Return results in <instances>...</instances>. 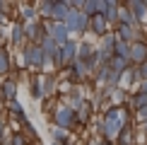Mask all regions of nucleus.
<instances>
[{"label":"nucleus","mask_w":147,"mask_h":145,"mask_svg":"<svg viewBox=\"0 0 147 145\" xmlns=\"http://www.w3.org/2000/svg\"><path fill=\"white\" fill-rule=\"evenodd\" d=\"M113 56H118V58H125V60H128V56H130V44H125V41H118V39H116Z\"/></svg>","instance_id":"nucleus-25"},{"label":"nucleus","mask_w":147,"mask_h":145,"mask_svg":"<svg viewBox=\"0 0 147 145\" xmlns=\"http://www.w3.org/2000/svg\"><path fill=\"white\" fill-rule=\"evenodd\" d=\"M92 109H94V106H92V102H87V99H84L82 104H80V106L75 109V119H77V126H84V123L89 121V116H92Z\"/></svg>","instance_id":"nucleus-18"},{"label":"nucleus","mask_w":147,"mask_h":145,"mask_svg":"<svg viewBox=\"0 0 147 145\" xmlns=\"http://www.w3.org/2000/svg\"><path fill=\"white\" fill-rule=\"evenodd\" d=\"M53 143H60V145H68L70 140H72V136H70V131H63V128H56L53 126Z\"/></svg>","instance_id":"nucleus-24"},{"label":"nucleus","mask_w":147,"mask_h":145,"mask_svg":"<svg viewBox=\"0 0 147 145\" xmlns=\"http://www.w3.org/2000/svg\"><path fill=\"white\" fill-rule=\"evenodd\" d=\"M118 5L121 3H116V0H106V10H104V20L109 22V27H116L118 24Z\"/></svg>","instance_id":"nucleus-17"},{"label":"nucleus","mask_w":147,"mask_h":145,"mask_svg":"<svg viewBox=\"0 0 147 145\" xmlns=\"http://www.w3.org/2000/svg\"><path fill=\"white\" fill-rule=\"evenodd\" d=\"M70 0H53V12H51V22H65V17L70 15Z\"/></svg>","instance_id":"nucleus-10"},{"label":"nucleus","mask_w":147,"mask_h":145,"mask_svg":"<svg viewBox=\"0 0 147 145\" xmlns=\"http://www.w3.org/2000/svg\"><path fill=\"white\" fill-rule=\"evenodd\" d=\"M99 145H116V143H109V140H99Z\"/></svg>","instance_id":"nucleus-30"},{"label":"nucleus","mask_w":147,"mask_h":145,"mask_svg":"<svg viewBox=\"0 0 147 145\" xmlns=\"http://www.w3.org/2000/svg\"><path fill=\"white\" fill-rule=\"evenodd\" d=\"M15 99H17V80L7 75L0 82V102L7 104V102H15Z\"/></svg>","instance_id":"nucleus-6"},{"label":"nucleus","mask_w":147,"mask_h":145,"mask_svg":"<svg viewBox=\"0 0 147 145\" xmlns=\"http://www.w3.org/2000/svg\"><path fill=\"white\" fill-rule=\"evenodd\" d=\"M46 36H51L58 46H63L65 41L72 39L68 27H65V22H46Z\"/></svg>","instance_id":"nucleus-5"},{"label":"nucleus","mask_w":147,"mask_h":145,"mask_svg":"<svg viewBox=\"0 0 147 145\" xmlns=\"http://www.w3.org/2000/svg\"><path fill=\"white\" fill-rule=\"evenodd\" d=\"M41 89H44V102L48 99V97H53V94L58 92V77H56V72H44Z\"/></svg>","instance_id":"nucleus-13"},{"label":"nucleus","mask_w":147,"mask_h":145,"mask_svg":"<svg viewBox=\"0 0 147 145\" xmlns=\"http://www.w3.org/2000/svg\"><path fill=\"white\" fill-rule=\"evenodd\" d=\"M17 7H20V12H17V22L27 24V22L39 20V12H36V5L34 3H20Z\"/></svg>","instance_id":"nucleus-9"},{"label":"nucleus","mask_w":147,"mask_h":145,"mask_svg":"<svg viewBox=\"0 0 147 145\" xmlns=\"http://www.w3.org/2000/svg\"><path fill=\"white\" fill-rule=\"evenodd\" d=\"M24 39L27 44H36L39 46L41 41L46 39V20H34L24 24Z\"/></svg>","instance_id":"nucleus-4"},{"label":"nucleus","mask_w":147,"mask_h":145,"mask_svg":"<svg viewBox=\"0 0 147 145\" xmlns=\"http://www.w3.org/2000/svg\"><path fill=\"white\" fill-rule=\"evenodd\" d=\"M135 68V77H138V82H142V80H147V60L142 65H133Z\"/></svg>","instance_id":"nucleus-28"},{"label":"nucleus","mask_w":147,"mask_h":145,"mask_svg":"<svg viewBox=\"0 0 147 145\" xmlns=\"http://www.w3.org/2000/svg\"><path fill=\"white\" fill-rule=\"evenodd\" d=\"M125 7L133 12V17H135V22L140 24V27L147 22V0H128Z\"/></svg>","instance_id":"nucleus-8"},{"label":"nucleus","mask_w":147,"mask_h":145,"mask_svg":"<svg viewBox=\"0 0 147 145\" xmlns=\"http://www.w3.org/2000/svg\"><path fill=\"white\" fill-rule=\"evenodd\" d=\"M84 12L87 17H94V15H99V7H96V0H82V7H80Z\"/></svg>","instance_id":"nucleus-26"},{"label":"nucleus","mask_w":147,"mask_h":145,"mask_svg":"<svg viewBox=\"0 0 147 145\" xmlns=\"http://www.w3.org/2000/svg\"><path fill=\"white\" fill-rule=\"evenodd\" d=\"M118 24H128V27H140L135 22V17H133V12L125 7V3L118 5Z\"/></svg>","instance_id":"nucleus-20"},{"label":"nucleus","mask_w":147,"mask_h":145,"mask_svg":"<svg viewBox=\"0 0 147 145\" xmlns=\"http://www.w3.org/2000/svg\"><path fill=\"white\" fill-rule=\"evenodd\" d=\"M36 12H39V20H41V17H46V22H51L53 0H41V3H36Z\"/></svg>","instance_id":"nucleus-22"},{"label":"nucleus","mask_w":147,"mask_h":145,"mask_svg":"<svg viewBox=\"0 0 147 145\" xmlns=\"http://www.w3.org/2000/svg\"><path fill=\"white\" fill-rule=\"evenodd\" d=\"M7 133V123H5V119L0 116V140H3V136Z\"/></svg>","instance_id":"nucleus-29"},{"label":"nucleus","mask_w":147,"mask_h":145,"mask_svg":"<svg viewBox=\"0 0 147 145\" xmlns=\"http://www.w3.org/2000/svg\"><path fill=\"white\" fill-rule=\"evenodd\" d=\"M5 109H7V114L17 121V123H24V121H29V119H27V111H24V106H22L17 99H15V102H7V104H5Z\"/></svg>","instance_id":"nucleus-16"},{"label":"nucleus","mask_w":147,"mask_h":145,"mask_svg":"<svg viewBox=\"0 0 147 145\" xmlns=\"http://www.w3.org/2000/svg\"><path fill=\"white\" fill-rule=\"evenodd\" d=\"M133 85H138V77H135V68H128L121 72V77H118V89H123V92H128V89L133 87Z\"/></svg>","instance_id":"nucleus-15"},{"label":"nucleus","mask_w":147,"mask_h":145,"mask_svg":"<svg viewBox=\"0 0 147 145\" xmlns=\"http://www.w3.org/2000/svg\"><path fill=\"white\" fill-rule=\"evenodd\" d=\"M116 145H135V126H128L121 131L116 138Z\"/></svg>","instance_id":"nucleus-21"},{"label":"nucleus","mask_w":147,"mask_h":145,"mask_svg":"<svg viewBox=\"0 0 147 145\" xmlns=\"http://www.w3.org/2000/svg\"><path fill=\"white\" fill-rule=\"evenodd\" d=\"M142 131H145V133H147V121H142Z\"/></svg>","instance_id":"nucleus-31"},{"label":"nucleus","mask_w":147,"mask_h":145,"mask_svg":"<svg viewBox=\"0 0 147 145\" xmlns=\"http://www.w3.org/2000/svg\"><path fill=\"white\" fill-rule=\"evenodd\" d=\"M10 72H12V56H10L7 46H3L0 48V75L7 77Z\"/></svg>","instance_id":"nucleus-19"},{"label":"nucleus","mask_w":147,"mask_h":145,"mask_svg":"<svg viewBox=\"0 0 147 145\" xmlns=\"http://www.w3.org/2000/svg\"><path fill=\"white\" fill-rule=\"evenodd\" d=\"M0 104H3V102H0ZM0 109H3V106H0Z\"/></svg>","instance_id":"nucleus-35"},{"label":"nucleus","mask_w":147,"mask_h":145,"mask_svg":"<svg viewBox=\"0 0 147 145\" xmlns=\"http://www.w3.org/2000/svg\"><path fill=\"white\" fill-rule=\"evenodd\" d=\"M96 56V44H92V41H77V60H82V63H89L92 58Z\"/></svg>","instance_id":"nucleus-11"},{"label":"nucleus","mask_w":147,"mask_h":145,"mask_svg":"<svg viewBox=\"0 0 147 145\" xmlns=\"http://www.w3.org/2000/svg\"><path fill=\"white\" fill-rule=\"evenodd\" d=\"M77 58V41L70 39L63 46H58V60H56V70H65L72 60Z\"/></svg>","instance_id":"nucleus-3"},{"label":"nucleus","mask_w":147,"mask_h":145,"mask_svg":"<svg viewBox=\"0 0 147 145\" xmlns=\"http://www.w3.org/2000/svg\"><path fill=\"white\" fill-rule=\"evenodd\" d=\"M145 60H147V41H135V44H130L128 63L130 65H142Z\"/></svg>","instance_id":"nucleus-7"},{"label":"nucleus","mask_w":147,"mask_h":145,"mask_svg":"<svg viewBox=\"0 0 147 145\" xmlns=\"http://www.w3.org/2000/svg\"><path fill=\"white\" fill-rule=\"evenodd\" d=\"M51 145H60V143H51Z\"/></svg>","instance_id":"nucleus-34"},{"label":"nucleus","mask_w":147,"mask_h":145,"mask_svg":"<svg viewBox=\"0 0 147 145\" xmlns=\"http://www.w3.org/2000/svg\"><path fill=\"white\" fill-rule=\"evenodd\" d=\"M109 68H111L113 72H118V75H121V72H123V70H128V68H130V63H128V60L125 58H118V56H113L111 60H109Z\"/></svg>","instance_id":"nucleus-23"},{"label":"nucleus","mask_w":147,"mask_h":145,"mask_svg":"<svg viewBox=\"0 0 147 145\" xmlns=\"http://www.w3.org/2000/svg\"><path fill=\"white\" fill-rule=\"evenodd\" d=\"M89 32L101 39L104 34L111 32V27H109V22L104 20V15H94V17H89Z\"/></svg>","instance_id":"nucleus-12"},{"label":"nucleus","mask_w":147,"mask_h":145,"mask_svg":"<svg viewBox=\"0 0 147 145\" xmlns=\"http://www.w3.org/2000/svg\"><path fill=\"white\" fill-rule=\"evenodd\" d=\"M145 145H147V133H145Z\"/></svg>","instance_id":"nucleus-33"},{"label":"nucleus","mask_w":147,"mask_h":145,"mask_svg":"<svg viewBox=\"0 0 147 145\" xmlns=\"http://www.w3.org/2000/svg\"><path fill=\"white\" fill-rule=\"evenodd\" d=\"M53 123H56V128H63V131H72L77 126V119H75V111L65 104H58L56 111H53Z\"/></svg>","instance_id":"nucleus-1"},{"label":"nucleus","mask_w":147,"mask_h":145,"mask_svg":"<svg viewBox=\"0 0 147 145\" xmlns=\"http://www.w3.org/2000/svg\"><path fill=\"white\" fill-rule=\"evenodd\" d=\"M10 145H29V140H27V136L22 131H17V133L10 136Z\"/></svg>","instance_id":"nucleus-27"},{"label":"nucleus","mask_w":147,"mask_h":145,"mask_svg":"<svg viewBox=\"0 0 147 145\" xmlns=\"http://www.w3.org/2000/svg\"><path fill=\"white\" fill-rule=\"evenodd\" d=\"M65 27H68L70 36L72 34H87L89 32V17L82 10H70V15L65 17Z\"/></svg>","instance_id":"nucleus-2"},{"label":"nucleus","mask_w":147,"mask_h":145,"mask_svg":"<svg viewBox=\"0 0 147 145\" xmlns=\"http://www.w3.org/2000/svg\"><path fill=\"white\" fill-rule=\"evenodd\" d=\"M87 145H99V140H89V143H87Z\"/></svg>","instance_id":"nucleus-32"},{"label":"nucleus","mask_w":147,"mask_h":145,"mask_svg":"<svg viewBox=\"0 0 147 145\" xmlns=\"http://www.w3.org/2000/svg\"><path fill=\"white\" fill-rule=\"evenodd\" d=\"M24 24L22 22H12V27H10V44L12 46H17V48H22L24 46Z\"/></svg>","instance_id":"nucleus-14"},{"label":"nucleus","mask_w":147,"mask_h":145,"mask_svg":"<svg viewBox=\"0 0 147 145\" xmlns=\"http://www.w3.org/2000/svg\"><path fill=\"white\" fill-rule=\"evenodd\" d=\"M39 145H41V143H39Z\"/></svg>","instance_id":"nucleus-36"}]
</instances>
